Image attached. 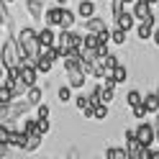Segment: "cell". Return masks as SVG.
Instances as JSON below:
<instances>
[{"instance_id": "cell-1", "label": "cell", "mask_w": 159, "mask_h": 159, "mask_svg": "<svg viewBox=\"0 0 159 159\" xmlns=\"http://www.w3.org/2000/svg\"><path fill=\"white\" fill-rule=\"evenodd\" d=\"M46 23L49 26H57V28H72L75 16L69 13L64 5H57V8H49V11H46Z\"/></svg>"}, {"instance_id": "cell-2", "label": "cell", "mask_w": 159, "mask_h": 159, "mask_svg": "<svg viewBox=\"0 0 159 159\" xmlns=\"http://www.w3.org/2000/svg\"><path fill=\"white\" fill-rule=\"evenodd\" d=\"M21 64V49H18V39L8 36L3 41V67H18Z\"/></svg>"}, {"instance_id": "cell-3", "label": "cell", "mask_w": 159, "mask_h": 159, "mask_svg": "<svg viewBox=\"0 0 159 159\" xmlns=\"http://www.w3.org/2000/svg\"><path fill=\"white\" fill-rule=\"evenodd\" d=\"M57 44H62L64 49H72V46H85V36H82V34H75L72 28H62V31H59Z\"/></svg>"}, {"instance_id": "cell-4", "label": "cell", "mask_w": 159, "mask_h": 159, "mask_svg": "<svg viewBox=\"0 0 159 159\" xmlns=\"http://www.w3.org/2000/svg\"><path fill=\"white\" fill-rule=\"evenodd\" d=\"M126 149H128V157H131V159H141L144 144L139 141V136H136V128H128V131H126Z\"/></svg>"}, {"instance_id": "cell-5", "label": "cell", "mask_w": 159, "mask_h": 159, "mask_svg": "<svg viewBox=\"0 0 159 159\" xmlns=\"http://www.w3.org/2000/svg\"><path fill=\"white\" fill-rule=\"evenodd\" d=\"M136 136H139V141H141L144 146H152L154 141H157V126H152V123H139L136 126Z\"/></svg>"}, {"instance_id": "cell-6", "label": "cell", "mask_w": 159, "mask_h": 159, "mask_svg": "<svg viewBox=\"0 0 159 159\" xmlns=\"http://www.w3.org/2000/svg\"><path fill=\"white\" fill-rule=\"evenodd\" d=\"M134 16L139 21H146V23L154 26V13H152V3L149 0H136L134 3Z\"/></svg>"}, {"instance_id": "cell-7", "label": "cell", "mask_w": 159, "mask_h": 159, "mask_svg": "<svg viewBox=\"0 0 159 159\" xmlns=\"http://www.w3.org/2000/svg\"><path fill=\"white\" fill-rule=\"evenodd\" d=\"M26 8H28V13H31L34 21L46 18V11H44V3H41V0H26Z\"/></svg>"}, {"instance_id": "cell-8", "label": "cell", "mask_w": 159, "mask_h": 159, "mask_svg": "<svg viewBox=\"0 0 159 159\" xmlns=\"http://www.w3.org/2000/svg\"><path fill=\"white\" fill-rule=\"evenodd\" d=\"M85 80H87V75L82 72V69H69L67 72V82L75 87V90H80V87L85 85Z\"/></svg>"}, {"instance_id": "cell-9", "label": "cell", "mask_w": 159, "mask_h": 159, "mask_svg": "<svg viewBox=\"0 0 159 159\" xmlns=\"http://www.w3.org/2000/svg\"><path fill=\"white\" fill-rule=\"evenodd\" d=\"M52 28H54V26H46V28H41V31H39V41H41V46H54V44H57L59 36L52 31Z\"/></svg>"}, {"instance_id": "cell-10", "label": "cell", "mask_w": 159, "mask_h": 159, "mask_svg": "<svg viewBox=\"0 0 159 159\" xmlns=\"http://www.w3.org/2000/svg\"><path fill=\"white\" fill-rule=\"evenodd\" d=\"M103 28H108V26H105V21H103L100 16H90V18H85V31L98 34V31H103Z\"/></svg>"}, {"instance_id": "cell-11", "label": "cell", "mask_w": 159, "mask_h": 159, "mask_svg": "<svg viewBox=\"0 0 159 159\" xmlns=\"http://www.w3.org/2000/svg\"><path fill=\"white\" fill-rule=\"evenodd\" d=\"M26 141H28V134L23 131V128L21 131H11V141L8 144H11L13 149H26Z\"/></svg>"}, {"instance_id": "cell-12", "label": "cell", "mask_w": 159, "mask_h": 159, "mask_svg": "<svg viewBox=\"0 0 159 159\" xmlns=\"http://www.w3.org/2000/svg\"><path fill=\"white\" fill-rule=\"evenodd\" d=\"M41 98H44V87H39V85H31L26 90V100L31 103V105H39L41 103Z\"/></svg>"}, {"instance_id": "cell-13", "label": "cell", "mask_w": 159, "mask_h": 159, "mask_svg": "<svg viewBox=\"0 0 159 159\" xmlns=\"http://www.w3.org/2000/svg\"><path fill=\"white\" fill-rule=\"evenodd\" d=\"M134 18H136L134 13H126V11H123V13L116 16V26H121V28H126V31H131V28H134Z\"/></svg>"}, {"instance_id": "cell-14", "label": "cell", "mask_w": 159, "mask_h": 159, "mask_svg": "<svg viewBox=\"0 0 159 159\" xmlns=\"http://www.w3.org/2000/svg\"><path fill=\"white\" fill-rule=\"evenodd\" d=\"M77 13L82 16V21H85V18H90V16H95V3H93V0H80Z\"/></svg>"}, {"instance_id": "cell-15", "label": "cell", "mask_w": 159, "mask_h": 159, "mask_svg": "<svg viewBox=\"0 0 159 159\" xmlns=\"http://www.w3.org/2000/svg\"><path fill=\"white\" fill-rule=\"evenodd\" d=\"M41 139H44V134H28V141H26V149H23V152H28V154H31V152H36V149L39 146H41Z\"/></svg>"}, {"instance_id": "cell-16", "label": "cell", "mask_w": 159, "mask_h": 159, "mask_svg": "<svg viewBox=\"0 0 159 159\" xmlns=\"http://www.w3.org/2000/svg\"><path fill=\"white\" fill-rule=\"evenodd\" d=\"M136 36L141 39V41H146V39H154V26L146 23V21H141V26L136 28Z\"/></svg>"}, {"instance_id": "cell-17", "label": "cell", "mask_w": 159, "mask_h": 159, "mask_svg": "<svg viewBox=\"0 0 159 159\" xmlns=\"http://www.w3.org/2000/svg\"><path fill=\"white\" fill-rule=\"evenodd\" d=\"M126 80H128V69L118 64V67L113 69V80H111V82H113V85H123Z\"/></svg>"}, {"instance_id": "cell-18", "label": "cell", "mask_w": 159, "mask_h": 159, "mask_svg": "<svg viewBox=\"0 0 159 159\" xmlns=\"http://www.w3.org/2000/svg\"><path fill=\"white\" fill-rule=\"evenodd\" d=\"M144 103H146V108L152 113H159V93H149V95H144Z\"/></svg>"}, {"instance_id": "cell-19", "label": "cell", "mask_w": 159, "mask_h": 159, "mask_svg": "<svg viewBox=\"0 0 159 159\" xmlns=\"http://www.w3.org/2000/svg\"><path fill=\"white\" fill-rule=\"evenodd\" d=\"M126 34H128L126 28H121V26H116V31L111 34V41H113V44H118V46H121V44H126Z\"/></svg>"}, {"instance_id": "cell-20", "label": "cell", "mask_w": 159, "mask_h": 159, "mask_svg": "<svg viewBox=\"0 0 159 159\" xmlns=\"http://www.w3.org/2000/svg\"><path fill=\"white\" fill-rule=\"evenodd\" d=\"M72 90H75V87L69 85V82L59 87V93H57V95H59V103H67V100H72Z\"/></svg>"}, {"instance_id": "cell-21", "label": "cell", "mask_w": 159, "mask_h": 159, "mask_svg": "<svg viewBox=\"0 0 159 159\" xmlns=\"http://www.w3.org/2000/svg\"><path fill=\"white\" fill-rule=\"evenodd\" d=\"M126 103L134 108V105H139V103H144V95L139 93V90H128V95H126Z\"/></svg>"}, {"instance_id": "cell-22", "label": "cell", "mask_w": 159, "mask_h": 159, "mask_svg": "<svg viewBox=\"0 0 159 159\" xmlns=\"http://www.w3.org/2000/svg\"><path fill=\"white\" fill-rule=\"evenodd\" d=\"M93 118H95V121H103V118H108V103H98L95 111H93Z\"/></svg>"}, {"instance_id": "cell-23", "label": "cell", "mask_w": 159, "mask_h": 159, "mask_svg": "<svg viewBox=\"0 0 159 159\" xmlns=\"http://www.w3.org/2000/svg\"><path fill=\"white\" fill-rule=\"evenodd\" d=\"M105 157L108 159H128V149H108Z\"/></svg>"}, {"instance_id": "cell-24", "label": "cell", "mask_w": 159, "mask_h": 159, "mask_svg": "<svg viewBox=\"0 0 159 159\" xmlns=\"http://www.w3.org/2000/svg\"><path fill=\"white\" fill-rule=\"evenodd\" d=\"M131 111H134V118H141V121H144V118H146L149 113H152V111L146 108V103H139V105H134Z\"/></svg>"}, {"instance_id": "cell-25", "label": "cell", "mask_w": 159, "mask_h": 159, "mask_svg": "<svg viewBox=\"0 0 159 159\" xmlns=\"http://www.w3.org/2000/svg\"><path fill=\"white\" fill-rule=\"evenodd\" d=\"M36 131L39 134H49V118H39L36 116Z\"/></svg>"}, {"instance_id": "cell-26", "label": "cell", "mask_w": 159, "mask_h": 159, "mask_svg": "<svg viewBox=\"0 0 159 159\" xmlns=\"http://www.w3.org/2000/svg\"><path fill=\"white\" fill-rule=\"evenodd\" d=\"M21 128H23L26 134H36V118H28V121H23Z\"/></svg>"}, {"instance_id": "cell-27", "label": "cell", "mask_w": 159, "mask_h": 159, "mask_svg": "<svg viewBox=\"0 0 159 159\" xmlns=\"http://www.w3.org/2000/svg\"><path fill=\"white\" fill-rule=\"evenodd\" d=\"M36 116H39V118H49V105L39 103V105H36Z\"/></svg>"}, {"instance_id": "cell-28", "label": "cell", "mask_w": 159, "mask_h": 159, "mask_svg": "<svg viewBox=\"0 0 159 159\" xmlns=\"http://www.w3.org/2000/svg\"><path fill=\"white\" fill-rule=\"evenodd\" d=\"M154 44L159 46V28H154Z\"/></svg>"}, {"instance_id": "cell-29", "label": "cell", "mask_w": 159, "mask_h": 159, "mask_svg": "<svg viewBox=\"0 0 159 159\" xmlns=\"http://www.w3.org/2000/svg\"><path fill=\"white\" fill-rule=\"evenodd\" d=\"M157 141H159V121H157Z\"/></svg>"}, {"instance_id": "cell-30", "label": "cell", "mask_w": 159, "mask_h": 159, "mask_svg": "<svg viewBox=\"0 0 159 159\" xmlns=\"http://www.w3.org/2000/svg\"><path fill=\"white\" fill-rule=\"evenodd\" d=\"M57 3H59V5H64V3H67V0H57Z\"/></svg>"}, {"instance_id": "cell-31", "label": "cell", "mask_w": 159, "mask_h": 159, "mask_svg": "<svg viewBox=\"0 0 159 159\" xmlns=\"http://www.w3.org/2000/svg\"><path fill=\"white\" fill-rule=\"evenodd\" d=\"M149 3H152V5H157V3H159V0H149Z\"/></svg>"}, {"instance_id": "cell-32", "label": "cell", "mask_w": 159, "mask_h": 159, "mask_svg": "<svg viewBox=\"0 0 159 159\" xmlns=\"http://www.w3.org/2000/svg\"><path fill=\"white\" fill-rule=\"evenodd\" d=\"M123 3H136V0H123Z\"/></svg>"}, {"instance_id": "cell-33", "label": "cell", "mask_w": 159, "mask_h": 159, "mask_svg": "<svg viewBox=\"0 0 159 159\" xmlns=\"http://www.w3.org/2000/svg\"><path fill=\"white\" fill-rule=\"evenodd\" d=\"M5 3H13V0H5Z\"/></svg>"}]
</instances>
